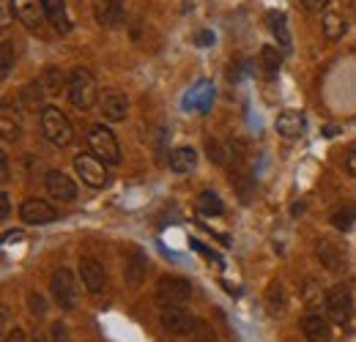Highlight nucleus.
I'll return each mask as SVG.
<instances>
[{"label":"nucleus","instance_id":"2eb2a0df","mask_svg":"<svg viewBox=\"0 0 356 342\" xmlns=\"http://www.w3.org/2000/svg\"><path fill=\"white\" fill-rule=\"evenodd\" d=\"M302 332L307 342H332V320L321 312H310L302 320Z\"/></svg>","mask_w":356,"mask_h":342},{"label":"nucleus","instance_id":"f8f14e48","mask_svg":"<svg viewBox=\"0 0 356 342\" xmlns=\"http://www.w3.org/2000/svg\"><path fill=\"white\" fill-rule=\"evenodd\" d=\"M19 219L25 225H49V222L58 219V209L52 203L42 200V197H28L19 206Z\"/></svg>","mask_w":356,"mask_h":342},{"label":"nucleus","instance_id":"c85d7f7f","mask_svg":"<svg viewBox=\"0 0 356 342\" xmlns=\"http://www.w3.org/2000/svg\"><path fill=\"white\" fill-rule=\"evenodd\" d=\"M42 93H44V86H42V83H31V86L22 88V99H25V104L33 107V110L42 104Z\"/></svg>","mask_w":356,"mask_h":342},{"label":"nucleus","instance_id":"a211bd4d","mask_svg":"<svg viewBox=\"0 0 356 342\" xmlns=\"http://www.w3.org/2000/svg\"><path fill=\"white\" fill-rule=\"evenodd\" d=\"M93 14L102 28H115L124 22V3L121 0H96Z\"/></svg>","mask_w":356,"mask_h":342},{"label":"nucleus","instance_id":"dca6fc26","mask_svg":"<svg viewBox=\"0 0 356 342\" xmlns=\"http://www.w3.org/2000/svg\"><path fill=\"white\" fill-rule=\"evenodd\" d=\"M145 274H148V257L140 250H129L127 263H124V277H127V285L137 291L143 282H145Z\"/></svg>","mask_w":356,"mask_h":342},{"label":"nucleus","instance_id":"9b49d317","mask_svg":"<svg viewBox=\"0 0 356 342\" xmlns=\"http://www.w3.org/2000/svg\"><path fill=\"white\" fill-rule=\"evenodd\" d=\"M44 186H47V195L55 197L58 203H74L77 200V184L66 172L49 170L44 175Z\"/></svg>","mask_w":356,"mask_h":342},{"label":"nucleus","instance_id":"2f4dec72","mask_svg":"<svg viewBox=\"0 0 356 342\" xmlns=\"http://www.w3.org/2000/svg\"><path fill=\"white\" fill-rule=\"evenodd\" d=\"M28 309H31V315H33V318H44L47 301L42 299L39 293H33V291H31V293H28Z\"/></svg>","mask_w":356,"mask_h":342},{"label":"nucleus","instance_id":"f3484780","mask_svg":"<svg viewBox=\"0 0 356 342\" xmlns=\"http://www.w3.org/2000/svg\"><path fill=\"white\" fill-rule=\"evenodd\" d=\"M305 115H302V110H282L280 115H277V134L280 137H285V140H296V137H302L305 134Z\"/></svg>","mask_w":356,"mask_h":342},{"label":"nucleus","instance_id":"ea45409f","mask_svg":"<svg viewBox=\"0 0 356 342\" xmlns=\"http://www.w3.org/2000/svg\"><path fill=\"white\" fill-rule=\"evenodd\" d=\"M17 238H22V233H19V230H14V233H6V236H3V241H6V244H8V241H17Z\"/></svg>","mask_w":356,"mask_h":342},{"label":"nucleus","instance_id":"b1692460","mask_svg":"<svg viewBox=\"0 0 356 342\" xmlns=\"http://www.w3.org/2000/svg\"><path fill=\"white\" fill-rule=\"evenodd\" d=\"M329 219H332V225H334L340 233H348L356 225V206L354 203H343V206H337V209L332 211Z\"/></svg>","mask_w":356,"mask_h":342},{"label":"nucleus","instance_id":"f257e3e1","mask_svg":"<svg viewBox=\"0 0 356 342\" xmlns=\"http://www.w3.org/2000/svg\"><path fill=\"white\" fill-rule=\"evenodd\" d=\"M66 96H69V101L77 107V110H93L96 104H99V86H96V80H93V74H90L86 66H74L72 72H69V86H66Z\"/></svg>","mask_w":356,"mask_h":342},{"label":"nucleus","instance_id":"4be33fe9","mask_svg":"<svg viewBox=\"0 0 356 342\" xmlns=\"http://www.w3.org/2000/svg\"><path fill=\"white\" fill-rule=\"evenodd\" d=\"M47 8V19L52 22V28L58 33H69L72 31V19H69V11H66V3L63 0H44Z\"/></svg>","mask_w":356,"mask_h":342},{"label":"nucleus","instance_id":"473e14b6","mask_svg":"<svg viewBox=\"0 0 356 342\" xmlns=\"http://www.w3.org/2000/svg\"><path fill=\"white\" fill-rule=\"evenodd\" d=\"M189 337H192V342H217L214 329H211V326H206V323H197V329H195Z\"/></svg>","mask_w":356,"mask_h":342},{"label":"nucleus","instance_id":"c756f323","mask_svg":"<svg viewBox=\"0 0 356 342\" xmlns=\"http://www.w3.org/2000/svg\"><path fill=\"white\" fill-rule=\"evenodd\" d=\"M11 66H14V52H11V42L0 44V77L6 80L11 74Z\"/></svg>","mask_w":356,"mask_h":342},{"label":"nucleus","instance_id":"393cba45","mask_svg":"<svg viewBox=\"0 0 356 342\" xmlns=\"http://www.w3.org/2000/svg\"><path fill=\"white\" fill-rule=\"evenodd\" d=\"M39 83L44 86L47 93H60V90H66V86H69V74H63L58 66H47Z\"/></svg>","mask_w":356,"mask_h":342},{"label":"nucleus","instance_id":"72a5a7b5","mask_svg":"<svg viewBox=\"0 0 356 342\" xmlns=\"http://www.w3.org/2000/svg\"><path fill=\"white\" fill-rule=\"evenodd\" d=\"M49 340L52 342H69V332H66V326H63V323H55V326L49 329Z\"/></svg>","mask_w":356,"mask_h":342},{"label":"nucleus","instance_id":"20e7f679","mask_svg":"<svg viewBox=\"0 0 356 342\" xmlns=\"http://www.w3.org/2000/svg\"><path fill=\"white\" fill-rule=\"evenodd\" d=\"M88 148L90 154H96L102 162H107V165H121V145H118V140H115V134L110 131V127H104V124H93L88 129Z\"/></svg>","mask_w":356,"mask_h":342},{"label":"nucleus","instance_id":"e433bc0d","mask_svg":"<svg viewBox=\"0 0 356 342\" xmlns=\"http://www.w3.org/2000/svg\"><path fill=\"white\" fill-rule=\"evenodd\" d=\"M346 170H348L351 178H356V148L348 154V159H346Z\"/></svg>","mask_w":356,"mask_h":342},{"label":"nucleus","instance_id":"58836bf2","mask_svg":"<svg viewBox=\"0 0 356 342\" xmlns=\"http://www.w3.org/2000/svg\"><path fill=\"white\" fill-rule=\"evenodd\" d=\"M0 172H3V175H0V178H3V181H6V178H8V162H6V154H3V156H0Z\"/></svg>","mask_w":356,"mask_h":342},{"label":"nucleus","instance_id":"0eeeda50","mask_svg":"<svg viewBox=\"0 0 356 342\" xmlns=\"http://www.w3.org/2000/svg\"><path fill=\"white\" fill-rule=\"evenodd\" d=\"M74 172L80 175V181L90 189H104L110 184V172L107 162H102L96 154H80L74 156Z\"/></svg>","mask_w":356,"mask_h":342},{"label":"nucleus","instance_id":"ddd939ff","mask_svg":"<svg viewBox=\"0 0 356 342\" xmlns=\"http://www.w3.org/2000/svg\"><path fill=\"white\" fill-rule=\"evenodd\" d=\"M80 279L88 293H102L107 288V271L96 257H83L80 260Z\"/></svg>","mask_w":356,"mask_h":342},{"label":"nucleus","instance_id":"aec40b11","mask_svg":"<svg viewBox=\"0 0 356 342\" xmlns=\"http://www.w3.org/2000/svg\"><path fill=\"white\" fill-rule=\"evenodd\" d=\"M168 168L176 172V175H186L197 168V151L192 145H181L176 151H170V159H168Z\"/></svg>","mask_w":356,"mask_h":342},{"label":"nucleus","instance_id":"423d86ee","mask_svg":"<svg viewBox=\"0 0 356 342\" xmlns=\"http://www.w3.org/2000/svg\"><path fill=\"white\" fill-rule=\"evenodd\" d=\"M197 318L192 312H186L181 304H168V307H159V326L165 334H173V337H181V334H192L197 329Z\"/></svg>","mask_w":356,"mask_h":342},{"label":"nucleus","instance_id":"cd10ccee","mask_svg":"<svg viewBox=\"0 0 356 342\" xmlns=\"http://www.w3.org/2000/svg\"><path fill=\"white\" fill-rule=\"evenodd\" d=\"M302 299H305L307 307H315V304H321V301L326 299V293L321 291V285L310 277V279L305 282V288H302Z\"/></svg>","mask_w":356,"mask_h":342},{"label":"nucleus","instance_id":"4c0bfd02","mask_svg":"<svg viewBox=\"0 0 356 342\" xmlns=\"http://www.w3.org/2000/svg\"><path fill=\"white\" fill-rule=\"evenodd\" d=\"M6 342H25V334H22V329H17V326H14V329L8 332Z\"/></svg>","mask_w":356,"mask_h":342},{"label":"nucleus","instance_id":"5701e85b","mask_svg":"<svg viewBox=\"0 0 356 342\" xmlns=\"http://www.w3.org/2000/svg\"><path fill=\"white\" fill-rule=\"evenodd\" d=\"M258 66H261V72L266 77H274L280 72V66H282V52L274 44H264L261 52H258Z\"/></svg>","mask_w":356,"mask_h":342},{"label":"nucleus","instance_id":"7ed1b4c3","mask_svg":"<svg viewBox=\"0 0 356 342\" xmlns=\"http://www.w3.org/2000/svg\"><path fill=\"white\" fill-rule=\"evenodd\" d=\"M323 309H326V318H329L334 326H348L351 318H354V296H351V288H348V285H334L332 291H326Z\"/></svg>","mask_w":356,"mask_h":342},{"label":"nucleus","instance_id":"6e6552de","mask_svg":"<svg viewBox=\"0 0 356 342\" xmlns=\"http://www.w3.org/2000/svg\"><path fill=\"white\" fill-rule=\"evenodd\" d=\"M192 282L186 277H178V274H168L156 282V304L159 307H168V304H184V301L192 296Z\"/></svg>","mask_w":356,"mask_h":342},{"label":"nucleus","instance_id":"f704fd0d","mask_svg":"<svg viewBox=\"0 0 356 342\" xmlns=\"http://www.w3.org/2000/svg\"><path fill=\"white\" fill-rule=\"evenodd\" d=\"M302 3H305V8H307V11L321 14V11H326V8H329V3H332V0H302Z\"/></svg>","mask_w":356,"mask_h":342},{"label":"nucleus","instance_id":"4468645a","mask_svg":"<svg viewBox=\"0 0 356 342\" xmlns=\"http://www.w3.org/2000/svg\"><path fill=\"white\" fill-rule=\"evenodd\" d=\"M11 8L14 17L28 28H39L47 17L44 0H11Z\"/></svg>","mask_w":356,"mask_h":342},{"label":"nucleus","instance_id":"f03ea898","mask_svg":"<svg viewBox=\"0 0 356 342\" xmlns=\"http://www.w3.org/2000/svg\"><path fill=\"white\" fill-rule=\"evenodd\" d=\"M39 127H42V134L49 145L55 148H66L72 140H74V129H72V121L63 115V110L47 104L42 107V115H39Z\"/></svg>","mask_w":356,"mask_h":342},{"label":"nucleus","instance_id":"7c9ffc66","mask_svg":"<svg viewBox=\"0 0 356 342\" xmlns=\"http://www.w3.org/2000/svg\"><path fill=\"white\" fill-rule=\"evenodd\" d=\"M225 151L222 148V142L220 140H206V156L214 162V165H225Z\"/></svg>","mask_w":356,"mask_h":342},{"label":"nucleus","instance_id":"412c9836","mask_svg":"<svg viewBox=\"0 0 356 342\" xmlns=\"http://www.w3.org/2000/svg\"><path fill=\"white\" fill-rule=\"evenodd\" d=\"M266 307L271 318H282L288 312V291H285V285L280 279H274L266 288Z\"/></svg>","mask_w":356,"mask_h":342},{"label":"nucleus","instance_id":"39448f33","mask_svg":"<svg viewBox=\"0 0 356 342\" xmlns=\"http://www.w3.org/2000/svg\"><path fill=\"white\" fill-rule=\"evenodd\" d=\"M49 293L52 301L60 307V309H74L77 301H80V288H77V279L72 274V268H58L52 271L49 277Z\"/></svg>","mask_w":356,"mask_h":342},{"label":"nucleus","instance_id":"bb28decb","mask_svg":"<svg viewBox=\"0 0 356 342\" xmlns=\"http://www.w3.org/2000/svg\"><path fill=\"white\" fill-rule=\"evenodd\" d=\"M321 25H323V36H326L329 42L343 39V36H346V28H348V25H346V19H343L340 14H326Z\"/></svg>","mask_w":356,"mask_h":342},{"label":"nucleus","instance_id":"1a4fd4ad","mask_svg":"<svg viewBox=\"0 0 356 342\" xmlns=\"http://www.w3.org/2000/svg\"><path fill=\"white\" fill-rule=\"evenodd\" d=\"M99 113L104 115V121L110 124H121L127 121L129 115V96L118 88H107L102 96H99Z\"/></svg>","mask_w":356,"mask_h":342},{"label":"nucleus","instance_id":"c9c22d12","mask_svg":"<svg viewBox=\"0 0 356 342\" xmlns=\"http://www.w3.org/2000/svg\"><path fill=\"white\" fill-rule=\"evenodd\" d=\"M11 216V200H8V192H0V219H8Z\"/></svg>","mask_w":356,"mask_h":342},{"label":"nucleus","instance_id":"a878e982","mask_svg":"<svg viewBox=\"0 0 356 342\" xmlns=\"http://www.w3.org/2000/svg\"><path fill=\"white\" fill-rule=\"evenodd\" d=\"M197 209H200V214H203V216H220V214H225L222 197H220L217 192H209V189L197 195Z\"/></svg>","mask_w":356,"mask_h":342},{"label":"nucleus","instance_id":"9d476101","mask_svg":"<svg viewBox=\"0 0 356 342\" xmlns=\"http://www.w3.org/2000/svg\"><path fill=\"white\" fill-rule=\"evenodd\" d=\"M315 257H318V263H321L329 274H343V271L348 268V255H346V250H343L337 241H332V238H318V241H315Z\"/></svg>","mask_w":356,"mask_h":342},{"label":"nucleus","instance_id":"6ab92c4d","mask_svg":"<svg viewBox=\"0 0 356 342\" xmlns=\"http://www.w3.org/2000/svg\"><path fill=\"white\" fill-rule=\"evenodd\" d=\"M266 19H268V31H271V36L277 39L280 49L291 52V47H293V36H291V28H288V17H285L282 11H268Z\"/></svg>","mask_w":356,"mask_h":342}]
</instances>
